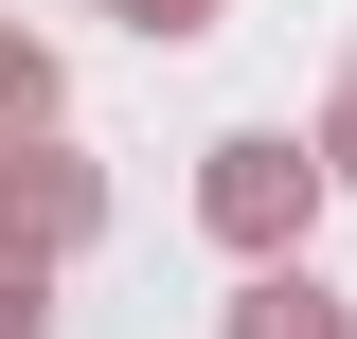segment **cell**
Wrapping results in <instances>:
<instances>
[{
  "label": "cell",
  "mask_w": 357,
  "mask_h": 339,
  "mask_svg": "<svg viewBox=\"0 0 357 339\" xmlns=\"http://www.w3.org/2000/svg\"><path fill=\"white\" fill-rule=\"evenodd\" d=\"M321 197H340V161H321L304 126H232V143H197V232H215L232 268H304Z\"/></svg>",
  "instance_id": "6da1fadb"
},
{
  "label": "cell",
  "mask_w": 357,
  "mask_h": 339,
  "mask_svg": "<svg viewBox=\"0 0 357 339\" xmlns=\"http://www.w3.org/2000/svg\"><path fill=\"white\" fill-rule=\"evenodd\" d=\"M89 232H107V161H89L72 126H54V143H0V250H54V268H72Z\"/></svg>",
  "instance_id": "7a4b0ae2"
},
{
  "label": "cell",
  "mask_w": 357,
  "mask_h": 339,
  "mask_svg": "<svg viewBox=\"0 0 357 339\" xmlns=\"http://www.w3.org/2000/svg\"><path fill=\"white\" fill-rule=\"evenodd\" d=\"M232 339H357V303L321 286V268H250V286H232Z\"/></svg>",
  "instance_id": "3957f363"
},
{
  "label": "cell",
  "mask_w": 357,
  "mask_h": 339,
  "mask_svg": "<svg viewBox=\"0 0 357 339\" xmlns=\"http://www.w3.org/2000/svg\"><path fill=\"white\" fill-rule=\"evenodd\" d=\"M0 143H54V54L0 18Z\"/></svg>",
  "instance_id": "277c9868"
},
{
  "label": "cell",
  "mask_w": 357,
  "mask_h": 339,
  "mask_svg": "<svg viewBox=\"0 0 357 339\" xmlns=\"http://www.w3.org/2000/svg\"><path fill=\"white\" fill-rule=\"evenodd\" d=\"M0 339H54V250H0Z\"/></svg>",
  "instance_id": "5b68a950"
},
{
  "label": "cell",
  "mask_w": 357,
  "mask_h": 339,
  "mask_svg": "<svg viewBox=\"0 0 357 339\" xmlns=\"http://www.w3.org/2000/svg\"><path fill=\"white\" fill-rule=\"evenodd\" d=\"M107 18H126V36H143V54H178V36H215L232 0H107Z\"/></svg>",
  "instance_id": "8992f818"
},
{
  "label": "cell",
  "mask_w": 357,
  "mask_h": 339,
  "mask_svg": "<svg viewBox=\"0 0 357 339\" xmlns=\"http://www.w3.org/2000/svg\"><path fill=\"white\" fill-rule=\"evenodd\" d=\"M321 161H340V197H357V72H340V107H321Z\"/></svg>",
  "instance_id": "52a82bcc"
}]
</instances>
